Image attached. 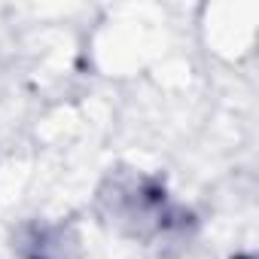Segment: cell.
I'll return each mask as SVG.
<instances>
[{"mask_svg": "<svg viewBox=\"0 0 259 259\" xmlns=\"http://www.w3.org/2000/svg\"><path fill=\"white\" fill-rule=\"evenodd\" d=\"M232 259H253L250 253H238V256H232Z\"/></svg>", "mask_w": 259, "mask_h": 259, "instance_id": "7a4b0ae2", "label": "cell"}, {"mask_svg": "<svg viewBox=\"0 0 259 259\" xmlns=\"http://www.w3.org/2000/svg\"><path fill=\"white\" fill-rule=\"evenodd\" d=\"M22 247H25V259H64V250H67L61 232L49 229V226L31 229V235Z\"/></svg>", "mask_w": 259, "mask_h": 259, "instance_id": "6da1fadb", "label": "cell"}]
</instances>
